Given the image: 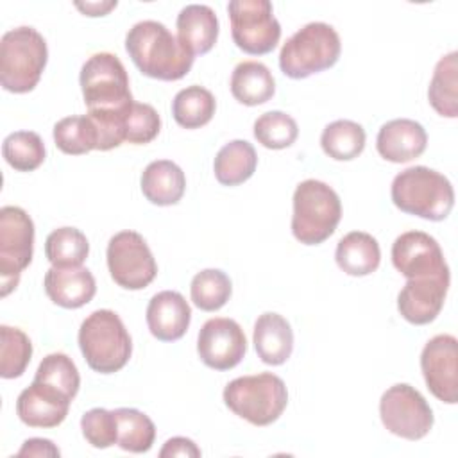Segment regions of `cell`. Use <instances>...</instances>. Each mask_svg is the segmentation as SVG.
<instances>
[{"label": "cell", "instance_id": "20", "mask_svg": "<svg viewBox=\"0 0 458 458\" xmlns=\"http://www.w3.org/2000/svg\"><path fill=\"white\" fill-rule=\"evenodd\" d=\"M48 299L66 310H77L88 304L97 292L93 274L84 267H52L43 279Z\"/></svg>", "mask_w": 458, "mask_h": 458}, {"label": "cell", "instance_id": "15", "mask_svg": "<svg viewBox=\"0 0 458 458\" xmlns=\"http://www.w3.org/2000/svg\"><path fill=\"white\" fill-rule=\"evenodd\" d=\"M392 263L406 277L451 276L438 242L424 231H406L392 243Z\"/></svg>", "mask_w": 458, "mask_h": 458}, {"label": "cell", "instance_id": "30", "mask_svg": "<svg viewBox=\"0 0 458 458\" xmlns=\"http://www.w3.org/2000/svg\"><path fill=\"white\" fill-rule=\"evenodd\" d=\"M116 444L129 453H147L156 440V426L136 408H116Z\"/></svg>", "mask_w": 458, "mask_h": 458}, {"label": "cell", "instance_id": "9", "mask_svg": "<svg viewBox=\"0 0 458 458\" xmlns=\"http://www.w3.org/2000/svg\"><path fill=\"white\" fill-rule=\"evenodd\" d=\"M34 252V222L25 209L4 206L0 209V295L7 297L30 265Z\"/></svg>", "mask_w": 458, "mask_h": 458}, {"label": "cell", "instance_id": "31", "mask_svg": "<svg viewBox=\"0 0 458 458\" xmlns=\"http://www.w3.org/2000/svg\"><path fill=\"white\" fill-rule=\"evenodd\" d=\"M54 141L61 152L81 156L97 150L98 131L88 114L66 116L54 125Z\"/></svg>", "mask_w": 458, "mask_h": 458}, {"label": "cell", "instance_id": "35", "mask_svg": "<svg viewBox=\"0 0 458 458\" xmlns=\"http://www.w3.org/2000/svg\"><path fill=\"white\" fill-rule=\"evenodd\" d=\"M0 376L4 379L20 377L30 363L32 344L30 338L18 327L0 326Z\"/></svg>", "mask_w": 458, "mask_h": 458}, {"label": "cell", "instance_id": "36", "mask_svg": "<svg viewBox=\"0 0 458 458\" xmlns=\"http://www.w3.org/2000/svg\"><path fill=\"white\" fill-rule=\"evenodd\" d=\"M34 381L48 385L59 392H63L66 397L73 399L81 386V376L72 361L70 356L64 352H52L47 354L36 370Z\"/></svg>", "mask_w": 458, "mask_h": 458}, {"label": "cell", "instance_id": "26", "mask_svg": "<svg viewBox=\"0 0 458 458\" xmlns=\"http://www.w3.org/2000/svg\"><path fill=\"white\" fill-rule=\"evenodd\" d=\"M258 156L254 147L245 140L225 143L215 156V177L224 186H238L256 172Z\"/></svg>", "mask_w": 458, "mask_h": 458}, {"label": "cell", "instance_id": "10", "mask_svg": "<svg viewBox=\"0 0 458 458\" xmlns=\"http://www.w3.org/2000/svg\"><path fill=\"white\" fill-rule=\"evenodd\" d=\"M233 41L250 55L272 52L281 38V25L268 0H233L227 5Z\"/></svg>", "mask_w": 458, "mask_h": 458}, {"label": "cell", "instance_id": "8", "mask_svg": "<svg viewBox=\"0 0 458 458\" xmlns=\"http://www.w3.org/2000/svg\"><path fill=\"white\" fill-rule=\"evenodd\" d=\"M342 52L338 32L324 21H311L286 39L279 52V68L290 79H306L331 68Z\"/></svg>", "mask_w": 458, "mask_h": 458}, {"label": "cell", "instance_id": "5", "mask_svg": "<svg viewBox=\"0 0 458 458\" xmlns=\"http://www.w3.org/2000/svg\"><path fill=\"white\" fill-rule=\"evenodd\" d=\"M48 61L45 38L34 27L7 30L0 41V84L11 93L32 91Z\"/></svg>", "mask_w": 458, "mask_h": 458}, {"label": "cell", "instance_id": "19", "mask_svg": "<svg viewBox=\"0 0 458 458\" xmlns=\"http://www.w3.org/2000/svg\"><path fill=\"white\" fill-rule=\"evenodd\" d=\"M426 129L410 118H395L381 125L376 148L379 156L390 163H408L426 150Z\"/></svg>", "mask_w": 458, "mask_h": 458}, {"label": "cell", "instance_id": "22", "mask_svg": "<svg viewBox=\"0 0 458 458\" xmlns=\"http://www.w3.org/2000/svg\"><path fill=\"white\" fill-rule=\"evenodd\" d=\"M179 41L193 54H208L218 38V18L209 5L190 4L175 20Z\"/></svg>", "mask_w": 458, "mask_h": 458}, {"label": "cell", "instance_id": "29", "mask_svg": "<svg viewBox=\"0 0 458 458\" xmlns=\"http://www.w3.org/2000/svg\"><path fill=\"white\" fill-rule=\"evenodd\" d=\"M365 129L352 120H335L320 134V147L326 156L336 161H351L365 148Z\"/></svg>", "mask_w": 458, "mask_h": 458}, {"label": "cell", "instance_id": "4", "mask_svg": "<svg viewBox=\"0 0 458 458\" xmlns=\"http://www.w3.org/2000/svg\"><path fill=\"white\" fill-rule=\"evenodd\" d=\"M79 347L88 367L100 374L118 372L132 354L131 335L113 310H97L82 320Z\"/></svg>", "mask_w": 458, "mask_h": 458}, {"label": "cell", "instance_id": "7", "mask_svg": "<svg viewBox=\"0 0 458 458\" xmlns=\"http://www.w3.org/2000/svg\"><path fill=\"white\" fill-rule=\"evenodd\" d=\"M342 218L338 193L326 182L306 179L293 191L292 233L304 245L326 242Z\"/></svg>", "mask_w": 458, "mask_h": 458}, {"label": "cell", "instance_id": "21", "mask_svg": "<svg viewBox=\"0 0 458 458\" xmlns=\"http://www.w3.org/2000/svg\"><path fill=\"white\" fill-rule=\"evenodd\" d=\"M252 342L263 363L283 365L293 351V331L283 315L267 311L254 322Z\"/></svg>", "mask_w": 458, "mask_h": 458}, {"label": "cell", "instance_id": "28", "mask_svg": "<svg viewBox=\"0 0 458 458\" xmlns=\"http://www.w3.org/2000/svg\"><path fill=\"white\" fill-rule=\"evenodd\" d=\"M216 109L213 93L199 84L188 86L172 100V116L184 129H199L206 125Z\"/></svg>", "mask_w": 458, "mask_h": 458}, {"label": "cell", "instance_id": "12", "mask_svg": "<svg viewBox=\"0 0 458 458\" xmlns=\"http://www.w3.org/2000/svg\"><path fill=\"white\" fill-rule=\"evenodd\" d=\"M107 268L113 281L125 290L147 288L157 276V263L143 236L120 231L107 243Z\"/></svg>", "mask_w": 458, "mask_h": 458}, {"label": "cell", "instance_id": "17", "mask_svg": "<svg viewBox=\"0 0 458 458\" xmlns=\"http://www.w3.org/2000/svg\"><path fill=\"white\" fill-rule=\"evenodd\" d=\"M70 403L72 399L63 392L32 381L18 395L16 413L29 428H55L66 419Z\"/></svg>", "mask_w": 458, "mask_h": 458}, {"label": "cell", "instance_id": "33", "mask_svg": "<svg viewBox=\"0 0 458 458\" xmlns=\"http://www.w3.org/2000/svg\"><path fill=\"white\" fill-rule=\"evenodd\" d=\"M233 292L231 279L218 268H204L197 272L190 284L191 302L202 311H216L229 301Z\"/></svg>", "mask_w": 458, "mask_h": 458}, {"label": "cell", "instance_id": "34", "mask_svg": "<svg viewBox=\"0 0 458 458\" xmlns=\"http://www.w3.org/2000/svg\"><path fill=\"white\" fill-rule=\"evenodd\" d=\"M2 154L7 165L13 166L14 170L32 172L45 161L47 150L38 132L16 131L4 140Z\"/></svg>", "mask_w": 458, "mask_h": 458}, {"label": "cell", "instance_id": "25", "mask_svg": "<svg viewBox=\"0 0 458 458\" xmlns=\"http://www.w3.org/2000/svg\"><path fill=\"white\" fill-rule=\"evenodd\" d=\"M231 93L243 106H259L276 93L272 72L259 61H242L231 75Z\"/></svg>", "mask_w": 458, "mask_h": 458}, {"label": "cell", "instance_id": "13", "mask_svg": "<svg viewBox=\"0 0 458 458\" xmlns=\"http://www.w3.org/2000/svg\"><path fill=\"white\" fill-rule=\"evenodd\" d=\"M420 370L429 392L442 403L458 401V342L453 335H437L420 352Z\"/></svg>", "mask_w": 458, "mask_h": 458}, {"label": "cell", "instance_id": "18", "mask_svg": "<svg viewBox=\"0 0 458 458\" xmlns=\"http://www.w3.org/2000/svg\"><path fill=\"white\" fill-rule=\"evenodd\" d=\"M145 318L154 338L161 342H175L188 331L191 310L179 292L163 290L148 301Z\"/></svg>", "mask_w": 458, "mask_h": 458}, {"label": "cell", "instance_id": "24", "mask_svg": "<svg viewBox=\"0 0 458 458\" xmlns=\"http://www.w3.org/2000/svg\"><path fill=\"white\" fill-rule=\"evenodd\" d=\"M336 265L349 276L363 277L377 270L381 249L377 240L363 231H351L340 238L335 252Z\"/></svg>", "mask_w": 458, "mask_h": 458}, {"label": "cell", "instance_id": "2", "mask_svg": "<svg viewBox=\"0 0 458 458\" xmlns=\"http://www.w3.org/2000/svg\"><path fill=\"white\" fill-rule=\"evenodd\" d=\"M390 195L397 209L431 222L447 218L454 206L451 181L422 165L399 172L392 181Z\"/></svg>", "mask_w": 458, "mask_h": 458}, {"label": "cell", "instance_id": "32", "mask_svg": "<svg viewBox=\"0 0 458 458\" xmlns=\"http://www.w3.org/2000/svg\"><path fill=\"white\" fill-rule=\"evenodd\" d=\"M88 254V238L77 227H59L47 236L45 256L52 267H82Z\"/></svg>", "mask_w": 458, "mask_h": 458}, {"label": "cell", "instance_id": "1", "mask_svg": "<svg viewBox=\"0 0 458 458\" xmlns=\"http://www.w3.org/2000/svg\"><path fill=\"white\" fill-rule=\"evenodd\" d=\"M125 50L136 68L157 81H179L193 64L195 55L163 23L143 20L125 36Z\"/></svg>", "mask_w": 458, "mask_h": 458}, {"label": "cell", "instance_id": "27", "mask_svg": "<svg viewBox=\"0 0 458 458\" xmlns=\"http://www.w3.org/2000/svg\"><path fill=\"white\" fill-rule=\"evenodd\" d=\"M428 98L431 107L445 118L458 116V61L456 52H449L447 55L440 57L435 66Z\"/></svg>", "mask_w": 458, "mask_h": 458}, {"label": "cell", "instance_id": "38", "mask_svg": "<svg viewBox=\"0 0 458 458\" xmlns=\"http://www.w3.org/2000/svg\"><path fill=\"white\" fill-rule=\"evenodd\" d=\"M161 131V118L150 104L134 102L125 116V141L132 145L150 143Z\"/></svg>", "mask_w": 458, "mask_h": 458}, {"label": "cell", "instance_id": "23", "mask_svg": "<svg viewBox=\"0 0 458 458\" xmlns=\"http://www.w3.org/2000/svg\"><path fill=\"white\" fill-rule=\"evenodd\" d=\"M140 184L148 202L156 206H172L184 195L186 175L174 161L157 159L145 166Z\"/></svg>", "mask_w": 458, "mask_h": 458}, {"label": "cell", "instance_id": "6", "mask_svg": "<svg viewBox=\"0 0 458 458\" xmlns=\"http://www.w3.org/2000/svg\"><path fill=\"white\" fill-rule=\"evenodd\" d=\"M225 406L254 426L276 422L288 404L284 381L272 372L242 376L224 388Z\"/></svg>", "mask_w": 458, "mask_h": 458}, {"label": "cell", "instance_id": "39", "mask_svg": "<svg viewBox=\"0 0 458 458\" xmlns=\"http://www.w3.org/2000/svg\"><path fill=\"white\" fill-rule=\"evenodd\" d=\"M81 429L86 442L97 449H106L116 444V419L113 410L91 408L82 415Z\"/></svg>", "mask_w": 458, "mask_h": 458}, {"label": "cell", "instance_id": "41", "mask_svg": "<svg viewBox=\"0 0 458 458\" xmlns=\"http://www.w3.org/2000/svg\"><path fill=\"white\" fill-rule=\"evenodd\" d=\"M61 451L48 438H29L18 451V456H59Z\"/></svg>", "mask_w": 458, "mask_h": 458}, {"label": "cell", "instance_id": "16", "mask_svg": "<svg viewBox=\"0 0 458 458\" xmlns=\"http://www.w3.org/2000/svg\"><path fill=\"white\" fill-rule=\"evenodd\" d=\"M451 276H424L408 279L397 295V310L415 326L433 322L444 308Z\"/></svg>", "mask_w": 458, "mask_h": 458}, {"label": "cell", "instance_id": "40", "mask_svg": "<svg viewBox=\"0 0 458 458\" xmlns=\"http://www.w3.org/2000/svg\"><path fill=\"white\" fill-rule=\"evenodd\" d=\"M161 458L166 456H191V458H199L200 456V449L197 447V444L186 437H174L168 438L163 445V449L159 451Z\"/></svg>", "mask_w": 458, "mask_h": 458}, {"label": "cell", "instance_id": "3", "mask_svg": "<svg viewBox=\"0 0 458 458\" xmlns=\"http://www.w3.org/2000/svg\"><path fill=\"white\" fill-rule=\"evenodd\" d=\"M79 81L88 114L122 116L134 104L127 70L114 54H93L82 64Z\"/></svg>", "mask_w": 458, "mask_h": 458}, {"label": "cell", "instance_id": "42", "mask_svg": "<svg viewBox=\"0 0 458 458\" xmlns=\"http://www.w3.org/2000/svg\"><path fill=\"white\" fill-rule=\"evenodd\" d=\"M75 7L81 9L86 16H104V14H107L111 9L116 7V0H114V2H86V4L77 2Z\"/></svg>", "mask_w": 458, "mask_h": 458}, {"label": "cell", "instance_id": "11", "mask_svg": "<svg viewBox=\"0 0 458 458\" xmlns=\"http://www.w3.org/2000/svg\"><path fill=\"white\" fill-rule=\"evenodd\" d=\"M379 417L392 435L406 440L424 438L435 420L424 395L408 383H397L381 395Z\"/></svg>", "mask_w": 458, "mask_h": 458}, {"label": "cell", "instance_id": "14", "mask_svg": "<svg viewBox=\"0 0 458 458\" xmlns=\"http://www.w3.org/2000/svg\"><path fill=\"white\" fill-rule=\"evenodd\" d=\"M247 351V338L242 326L225 317L204 322L197 336V352L204 365L215 370L236 367Z\"/></svg>", "mask_w": 458, "mask_h": 458}, {"label": "cell", "instance_id": "37", "mask_svg": "<svg viewBox=\"0 0 458 458\" xmlns=\"http://www.w3.org/2000/svg\"><path fill=\"white\" fill-rule=\"evenodd\" d=\"M299 136L297 122L283 111L263 113L254 122V138L265 148L281 150L295 143Z\"/></svg>", "mask_w": 458, "mask_h": 458}]
</instances>
